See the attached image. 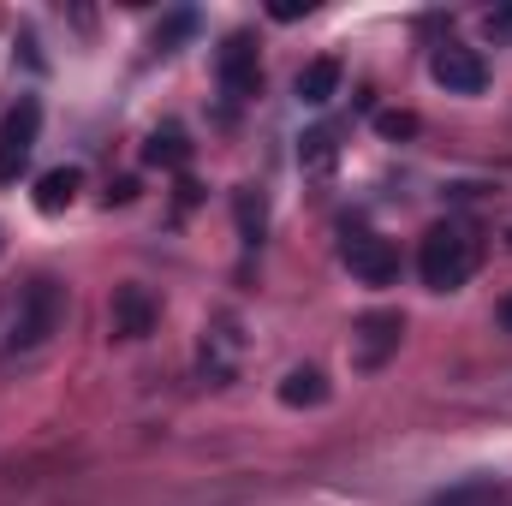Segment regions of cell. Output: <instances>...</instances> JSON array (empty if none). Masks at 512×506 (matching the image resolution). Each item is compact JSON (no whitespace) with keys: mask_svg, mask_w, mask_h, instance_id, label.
I'll use <instances>...</instances> for the list:
<instances>
[{"mask_svg":"<svg viewBox=\"0 0 512 506\" xmlns=\"http://www.w3.org/2000/svg\"><path fill=\"white\" fill-rule=\"evenodd\" d=\"M376 131H382L387 143H405V137H417V114H405V108H387V114H376Z\"/></svg>","mask_w":512,"mask_h":506,"instance_id":"obj_17","label":"cell"},{"mask_svg":"<svg viewBox=\"0 0 512 506\" xmlns=\"http://www.w3.org/2000/svg\"><path fill=\"white\" fill-rule=\"evenodd\" d=\"M304 12H310V6H298V0H274V6H268V18H280V24H292V18H304Z\"/></svg>","mask_w":512,"mask_h":506,"instance_id":"obj_20","label":"cell"},{"mask_svg":"<svg viewBox=\"0 0 512 506\" xmlns=\"http://www.w3.org/2000/svg\"><path fill=\"white\" fill-rule=\"evenodd\" d=\"M340 256H346L352 280H364V286H393L399 280V251H393V239H382V233H352L340 245Z\"/></svg>","mask_w":512,"mask_h":506,"instance_id":"obj_7","label":"cell"},{"mask_svg":"<svg viewBox=\"0 0 512 506\" xmlns=\"http://www.w3.org/2000/svg\"><path fill=\"white\" fill-rule=\"evenodd\" d=\"M143 161H149V167H185V161H191L185 126H155L149 143H143Z\"/></svg>","mask_w":512,"mask_h":506,"instance_id":"obj_13","label":"cell"},{"mask_svg":"<svg viewBox=\"0 0 512 506\" xmlns=\"http://www.w3.org/2000/svg\"><path fill=\"white\" fill-rule=\"evenodd\" d=\"M322 399H328V381H322V370L298 364V370H286V376H280V405L304 411V405H322Z\"/></svg>","mask_w":512,"mask_h":506,"instance_id":"obj_12","label":"cell"},{"mask_svg":"<svg viewBox=\"0 0 512 506\" xmlns=\"http://www.w3.org/2000/svg\"><path fill=\"white\" fill-rule=\"evenodd\" d=\"M334 155H340V143H334V131H328V126L304 131V143H298V161H304V173H328V167H334Z\"/></svg>","mask_w":512,"mask_h":506,"instance_id":"obj_14","label":"cell"},{"mask_svg":"<svg viewBox=\"0 0 512 506\" xmlns=\"http://www.w3.org/2000/svg\"><path fill=\"white\" fill-rule=\"evenodd\" d=\"M495 501H501V483H495V477H471V483L435 495V506H495Z\"/></svg>","mask_w":512,"mask_h":506,"instance_id":"obj_15","label":"cell"},{"mask_svg":"<svg viewBox=\"0 0 512 506\" xmlns=\"http://www.w3.org/2000/svg\"><path fill=\"white\" fill-rule=\"evenodd\" d=\"M233 370H239V322L233 316H215L203 328V376L221 387V381H233Z\"/></svg>","mask_w":512,"mask_h":506,"instance_id":"obj_8","label":"cell"},{"mask_svg":"<svg viewBox=\"0 0 512 506\" xmlns=\"http://www.w3.org/2000/svg\"><path fill=\"white\" fill-rule=\"evenodd\" d=\"M399 340H405V316L399 310H370V316H358V328H352V370H382L387 358L399 352Z\"/></svg>","mask_w":512,"mask_h":506,"instance_id":"obj_5","label":"cell"},{"mask_svg":"<svg viewBox=\"0 0 512 506\" xmlns=\"http://www.w3.org/2000/svg\"><path fill=\"white\" fill-rule=\"evenodd\" d=\"M12 352V298H0V358Z\"/></svg>","mask_w":512,"mask_h":506,"instance_id":"obj_21","label":"cell"},{"mask_svg":"<svg viewBox=\"0 0 512 506\" xmlns=\"http://www.w3.org/2000/svg\"><path fill=\"white\" fill-rule=\"evenodd\" d=\"M131 197H137V185H131V179H120V185L108 191V203H131Z\"/></svg>","mask_w":512,"mask_h":506,"instance_id":"obj_22","label":"cell"},{"mask_svg":"<svg viewBox=\"0 0 512 506\" xmlns=\"http://www.w3.org/2000/svg\"><path fill=\"white\" fill-rule=\"evenodd\" d=\"M477 262H483V239H477L471 221H441L417 245V274H423L429 292H459L477 274Z\"/></svg>","mask_w":512,"mask_h":506,"instance_id":"obj_1","label":"cell"},{"mask_svg":"<svg viewBox=\"0 0 512 506\" xmlns=\"http://www.w3.org/2000/svg\"><path fill=\"white\" fill-rule=\"evenodd\" d=\"M233 209H239V233L256 245V239H262V227H268V203H262V191H251V185H245V191L233 197Z\"/></svg>","mask_w":512,"mask_h":506,"instance_id":"obj_16","label":"cell"},{"mask_svg":"<svg viewBox=\"0 0 512 506\" xmlns=\"http://www.w3.org/2000/svg\"><path fill=\"white\" fill-rule=\"evenodd\" d=\"M340 78H346L340 60H310V66L298 72V102H304V108H328V102L340 96Z\"/></svg>","mask_w":512,"mask_h":506,"instance_id":"obj_11","label":"cell"},{"mask_svg":"<svg viewBox=\"0 0 512 506\" xmlns=\"http://www.w3.org/2000/svg\"><path fill=\"white\" fill-rule=\"evenodd\" d=\"M36 131H42V102H36V96H18L12 114L0 120V179H6V185L30 167V155H36Z\"/></svg>","mask_w":512,"mask_h":506,"instance_id":"obj_3","label":"cell"},{"mask_svg":"<svg viewBox=\"0 0 512 506\" xmlns=\"http://www.w3.org/2000/svg\"><path fill=\"white\" fill-rule=\"evenodd\" d=\"M483 24H489V36H495V42H512V0H507V6H495Z\"/></svg>","mask_w":512,"mask_h":506,"instance_id":"obj_19","label":"cell"},{"mask_svg":"<svg viewBox=\"0 0 512 506\" xmlns=\"http://www.w3.org/2000/svg\"><path fill=\"white\" fill-rule=\"evenodd\" d=\"M215 78H221V90H227L233 102H251L256 90H262V66H256V36L251 30H233V36L221 42Z\"/></svg>","mask_w":512,"mask_h":506,"instance_id":"obj_6","label":"cell"},{"mask_svg":"<svg viewBox=\"0 0 512 506\" xmlns=\"http://www.w3.org/2000/svg\"><path fill=\"white\" fill-rule=\"evenodd\" d=\"M191 30H197V18H191V12H173V18H167V24H161V30H155V48H161V54H167V48H173V42H179V36H191Z\"/></svg>","mask_w":512,"mask_h":506,"instance_id":"obj_18","label":"cell"},{"mask_svg":"<svg viewBox=\"0 0 512 506\" xmlns=\"http://www.w3.org/2000/svg\"><path fill=\"white\" fill-rule=\"evenodd\" d=\"M495 322H501V328H507V334H512V292H507V298H501V304H495Z\"/></svg>","mask_w":512,"mask_h":506,"instance_id":"obj_23","label":"cell"},{"mask_svg":"<svg viewBox=\"0 0 512 506\" xmlns=\"http://www.w3.org/2000/svg\"><path fill=\"white\" fill-rule=\"evenodd\" d=\"M78 191H84V173H78V167H48V173L36 179V209H42V215H66V209L78 203Z\"/></svg>","mask_w":512,"mask_h":506,"instance_id":"obj_10","label":"cell"},{"mask_svg":"<svg viewBox=\"0 0 512 506\" xmlns=\"http://www.w3.org/2000/svg\"><path fill=\"white\" fill-rule=\"evenodd\" d=\"M60 322H66V286L54 274H36L12 292V352H30V346L54 340Z\"/></svg>","mask_w":512,"mask_h":506,"instance_id":"obj_2","label":"cell"},{"mask_svg":"<svg viewBox=\"0 0 512 506\" xmlns=\"http://www.w3.org/2000/svg\"><path fill=\"white\" fill-rule=\"evenodd\" d=\"M155 298L143 292V286H120L114 292V304H108V322H114V334L120 340H143V334H155Z\"/></svg>","mask_w":512,"mask_h":506,"instance_id":"obj_9","label":"cell"},{"mask_svg":"<svg viewBox=\"0 0 512 506\" xmlns=\"http://www.w3.org/2000/svg\"><path fill=\"white\" fill-rule=\"evenodd\" d=\"M429 78L447 90V96H483L489 90V60L465 42H441L429 54Z\"/></svg>","mask_w":512,"mask_h":506,"instance_id":"obj_4","label":"cell"}]
</instances>
